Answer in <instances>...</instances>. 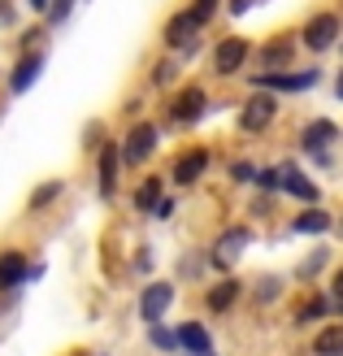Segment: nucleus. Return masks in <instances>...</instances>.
I'll return each mask as SVG.
<instances>
[{
    "label": "nucleus",
    "instance_id": "f257e3e1",
    "mask_svg": "<svg viewBox=\"0 0 343 356\" xmlns=\"http://www.w3.org/2000/svg\"><path fill=\"white\" fill-rule=\"evenodd\" d=\"M252 226L248 222H230V226H222L218 235H213V243H209V252H205V261H209V270H218L222 278L239 265V257H248V248H252Z\"/></svg>",
    "mask_w": 343,
    "mask_h": 356
},
{
    "label": "nucleus",
    "instance_id": "f03ea898",
    "mask_svg": "<svg viewBox=\"0 0 343 356\" xmlns=\"http://www.w3.org/2000/svg\"><path fill=\"white\" fill-rule=\"evenodd\" d=\"M326 79L321 65H309V70H274V74H252V92H269V96H304Z\"/></svg>",
    "mask_w": 343,
    "mask_h": 356
},
{
    "label": "nucleus",
    "instance_id": "7ed1b4c3",
    "mask_svg": "<svg viewBox=\"0 0 343 356\" xmlns=\"http://www.w3.org/2000/svg\"><path fill=\"white\" fill-rule=\"evenodd\" d=\"M118 148H122V170H143L157 156V148H161V127L148 122V118L131 122V131L118 139Z\"/></svg>",
    "mask_w": 343,
    "mask_h": 356
},
{
    "label": "nucleus",
    "instance_id": "20e7f679",
    "mask_svg": "<svg viewBox=\"0 0 343 356\" xmlns=\"http://www.w3.org/2000/svg\"><path fill=\"white\" fill-rule=\"evenodd\" d=\"M174 300H178V287L166 278H148L143 282V291L135 300V313H139V322L143 326H157V322H166L170 309H174Z\"/></svg>",
    "mask_w": 343,
    "mask_h": 356
},
{
    "label": "nucleus",
    "instance_id": "39448f33",
    "mask_svg": "<svg viewBox=\"0 0 343 356\" xmlns=\"http://www.w3.org/2000/svg\"><path fill=\"white\" fill-rule=\"evenodd\" d=\"M339 127L330 118H313V122H304L300 127V152L309 156L313 165H330V148L339 144Z\"/></svg>",
    "mask_w": 343,
    "mask_h": 356
},
{
    "label": "nucleus",
    "instance_id": "423d86ee",
    "mask_svg": "<svg viewBox=\"0 0 343 356\" xmlns=\"http://www.w3.org/2000/svg\"><path fill=\"white\" fill-rule=\"evenodd\" d=\"M209 118V92L200 83H187L178 87V96L170 100V122L174 127H200V122Z\"/></svg>",
    "mask_w": 343,
    "mask_h": 356
},
{
    "label": "nucleus",
    "instance_id": "0eeeda50",
    "mask_svg": "<svg viewBox=\"0 0 343 356\" xmlns=\"http://www.w3.org/2000/svg\"><path fill=\"white\" fill-rule=\"evenodd\" d=\"M278 118V96L269 92H248V100L239 104V131L244 135H265Z\"/></svg>",
    "mask_w": 343,
    "mask_h": 356
},
{
    "label": "nucleus",
    "instance_id": "6e6552de",
    "mask_svg": "<svg viewBox=\"0 0 343 356\" xmlns=\"http://www.w3.org/2000/svg\"><path fill=\"white\" fill-rule=\"evenodd\" d=\"M209 170H213V148L191 144V148H183V152L174 156V165H170V183H174V187H196Z\"/></svg>",
    "mask_w": 343,
    "mask_h": 356
},
{
    "label": "nucleus",
    "instance_id": "1a4fd4ad",
    "mask_svg": "<svg viewBox=\"0 0 343 356\" xmlns=\"http://www.w3.org/2000/svg\"><path fill=\"white\" fill-rule=\"evenodd\" d=\"M339 35H343V22H339V13H313L309 17V22H304L300 26V44L304 48H309V52H317V57H321V52H330L335 44H339Z\"/></svg>",
    "mask_w": 343,
    "mask_h": 356
},
{
    "label": "nucleus",
    "instance_id": "9d476101",
    "mask_svg": "<svg viewBox=\"0 0 343 356\" xmlns=\"http://www.w3.org/2000/svg\"><path fill=\"white\" fill-rule=\"evenodd\" d=\"M252 52H257V48H252L244 35H226V40H218V48H213L209 65H213V74H218V79H234L248 65Z\"/></svg>",
    "mask_w": 343,
    "mask_h": 356
},
{
    "label": "nucleus",
    "instance_id": "9b49d317",
    "mask_svg": "<svg viewBox=\"0 0 343 356\" xmlns=\"http://www.w3.org/2000/svg\"><path fill=\"white\" fill-rule=\"evenodd\" d=\"M278 178H282V195H292L300 209L321 204V187H317V178L304 174L300 161H278Z\"/></svg>",
    "mask_w": 343,
    "mask_h": 356
},
{
    "label": "nucleus",
    "instance_id": "f8f14e48",
    "mask_svg": "<svg viewBox=\"0 0 343 356\" xmlns=\"http://www.w3.org/2000/svg\"><path fill=\"white\" fill-rule=\"evenodd\" d=\"M335 317V296L330 291H309L296 305V313H292V330H309V326H326Z\"/></svg>",
    "mask_w": 343,
    "mask_h": 356
},
{
    "label": "nucleus",
    "instance_id": "ddd939ff",
    "mask_svg": "<svg viewBox=\"0 0 343 356\" xmlns=\"http://www.w3.org/2000/svg\"><path fill=\"white\" fill-rule=\"evenodd\" d=\"M31 257L22 252V248H5L0 252V296H17L31 282Z\"/></svg>",
    "mask_w": 343,
    "mask_h": 356
},
{
    "label": "nucleus",
    "instance_id": "4468645a",
    "mask_svg": "<svg viewBox=\"0 0 343 356\" xmlns=\"http://www.w3.org/2000/svg\"><path fill=\"white\" fill-rule=\"evenodd\" d=\"M118 174H122V148L113 139H104V148L96 152V187H100L104 200L118 195Z\"/></svg>",
    "mask_w": 343,
    "mask_h": 356
},
{
    "label": "nucleus",
    "instance_id": "2eb2a0df",
    "mask_svg": "<svg viewBox=\"0 0 343 356\" xmlns=\"http://www.w3.org/2000/svg\"><path fill=\"white\" fill-rule=\"evenodd\" d=\"M44 65H48V57H44V52H22V57L13 61V70H9V96H26L31 87L40 83Z\"/></svg>",
    "mask_w": 343,
    "mask_h": 356
},
{
    "label": "nucleus",
    "instance_id": "dca6fc26",
    "mask_svg": "<svg viewBox=\"0 0 343 356\" xmlns=\"http://www.w3.org/2000/svg\"><path fill=\"white\" fill-rule=\"evenodd\" d=\"M244 291H248L244 282L226 274V278H218V282H209V291H205V309H209L213 317H226V313L244 300Z\"/></svg>",
    "mask_w": 343,
    "mask_h": 356
},
{
    "label": "nucleus",
    "instance_id": "f3484780",
    "mask_svg": "<svg viewBox=\"0 0 343 356\" xmlns=\"http://www.w3.org/2000/svg\"><path fill=\"white\" fill-rule=\"evenodd\" d=\"M196 35H200V26H196L191 17H187V9H183V13H174L170 22H166L161 40H166V48L174 52V57H178V48H183V57H191V52L200 48V44H196Z\"/></svg>",
    "mask_w": 343,
    "mask_h": 356
},
{
    "label": "nucleus",
    "instance_id": "a211bd4d",
    "mask_svg": "<svg viewBox=\"0 0 343 356\" xmlns=\"http://www.w3.org/2000/svg\"><path fill=\"white\" fill-rule=\"evenodd\" d=\"M174 334H178V352H187V356L218 352V348H213V330L200 322V317H187V322H178V326H174Z\"/></svg>",
    "mask_w": 343,
    "mask_h": 356
},
{
    "label": "nucleus",
    "instance_id": "6ab92c4d",
    "mask_svg": "<svg viewBox=\"0 0 343 356\" xmlns=\"http://www.w3.org/2000/svg\"><path fill=\"white\" fill-rule=\"evenodd\" d=\"M339 218H330L321 204H309V209H300L296 218H292V235H309V239H321V235H330Z\"/></svg>",
    "mask_w": 343,
    "mask_h": 356
},
{
    "label": "nucleus",
    "instance_id": "aec40b11",
    "mask_svg": "<svg viewBox=\"0 0 343 356\" xmlns=\"http://www.w3.org/2000/svg\"><path fill=\"white\" fill-rule=\"evenodd\" d=\"M257 61H261V74H274V70H292L296 61V48L287 35H274L265 48H257Z\"/></svg>",
    "mask_w": 343,
    "mask_h": 356
},
{
    "label": "nucleus",
    "instance_id": "412c9836",
    "mask_svg": "<svg viewBox=\"0 0 343 356\" xmlns=\"http://www.w3.org/2000/svg\"><path fill=\"white\" fill-rule=\"evenodd\" d=\"M309 356H343V317H339V322H326V326H317V330H313Z\"/></svg>",
    "mask_w": 343,
    "mask_h": 356
},
{
    "label": "nucleus",
    "instance_id": "4be33fe9",
    "mask_svg": "<svg viewBox=\"0 0 343 356\" xmlns=\"http://www.w3.org/2000/svg\"><path fill=\"white\" fill-rule=\"evenodd\" d=\"M248 300L257 309L278 305V300H282V274H257V278H252V287H248Z\"/></svg>",
    "mask_w": 343,
    "mask_h": 356
},
{
    "label": "nucleus",
    "instance_id": "5701e85b",
    "mask_svg": "<svg viewBox=\"0 0 343 356\" xmlns=\"http://www.w3.org/2000/svg\"><path fill=\"white\" fill-rule=\"evenodd\" d=\"M161 200H166V183H161V178H143V183L131 191V204H135L139 213H157Z\"/></svg>",
    "mask_w": 343,
    "mask_h": 356
},
{
    "label": "nucleus",
    "instance_id": "b1692460",
    "mask_svg": "<svg viewBox=\"0 0 343 356\" xmlns=\"http://www.w3.org/2000/svg\"><path fill=\"white\" fill-rule=\"evenodd\" d=\"M61 195H65V183H61V178H48V183H40V187L26 195V213H40L48 204H57Z\"/></svg>",
    "mask_w": 343,
    "mask_h": 356
},
{
    "label": "nucleus",
    "instance_id": "393cba45",
    "mask_svg": "<svg viewBox=\"0 0 343 356\" xmlns=\"http://www.w3.org/2000/svg\"><path fill=\"white\" fill-rule=\"evenodd\" d=\"M178 74H183V57H161L157 65H152V74H148V83L157 87V92H166V87H174L178 83Z\"/></svg>",
    "mask_w": 343,
    "mask_h": 356
},
{
    "label": "nucleus",
    "instance_id": "a878e982",
    "mask_svg": "<svg viewBox=\"0 0 343 356\" xmlns=\"http://www.w3.org/2000/svg\"><path fill=\"white\" fill-rule=\"evenodd\" d=\"M143 330H148V348H152V352H161V356H178V334H174L170 322L143 326Z\"/></svg>",
    "mask_w": 343,
    "mask_h": 356
},
{
    "label": "nucleus",
    "instance_id": "bb28decb",
    "mask_svg": "<svg viewBox=\"0 0 343 356\" xmlns=\"http://www.w3.org/2000/svg\"><path fill=\"white\" fill-rule=\"evenodd\" d=\"M326 265H330V248H313V252L296 265V282H304V287H309V282L326 270Z\"/></svg>",
    "mask_w": 343,
    "mask_h": 356
},
{
    "label": "nucleus",
    "instance_id": "cd10ccee",
    "mask_svg": "<svg viewBox=\"0 0 343 356\" xmlns=\"http://www.w3.org/2000/svg\"><path fill=\"white\" fill-rule=\"evenodd\" d=\"M218 9H222V0H191V5H187V17L205 31L213 17H218Z\"/></svg>",
    "mask_w": 343,
    "mask_h": 356
},
{
    "label": "nucleus",
    "instance_id": "c85d7f7f",
    "mask_svg": "<svg viewBox=\"0 0 343 356\" xmlns=\"http://www.w3.org/2000/svg\"><path fill=\"white\" fill-rule=\"evenodd\" d=\"M252 187H257L261 195H282V178H278V165L261 170V174H257V183H252Z\"/></svg>",
    "mask_w": 343,
    "mask_h": 356
},
{
    "label": "nucleus",
    "instance_id": "c756f323",
    "mask_svg": "<svg viewBox=\"0 0 343 356\" xmlns=\"http://www.w3.org/2000/svg\"><path fill=\"white\" fill-rule=\"evenodd\" d=\"M257 165H252V161H230V183L234 187H252V183H257Z\"/></svg>",
    "mask_w": 343,
    "mask_h": 356
},
{
    "label": "nucleus",
    "instance_id": "7c9ffc66",
    "mask_svg": "<svg viewBox=\"0 0 343 356\" xmlns=\"http://www.w3.org/2000/svg\"><path fill=\"white\" fill-rule=\"evenodd\" d=\"M74 5H79V0H52V5H48V13H44V22H48V26H61Z\"/></svg>",
    "mask_w": 343,
    "mask_h": 356
},
{
    "label": "nucleus",
    "instance_id": "2f4dec72",
    "mask_svg": "<svg viewBox=\"0 0 343 356\" xmlns=\"http://www.w3.org/2000/svg\"><path fill=\"white\" fill-rule=\"evenodd\" d=\"M152 270H157L152 248H139V252H135V274H152Z\"/></svg>",
    "mask_w": 343,
    "mask_h": 356
},
{
    "label": "nucleus",
    "instance_id": "473e14b6",
    "mask_svg": "<svg viewBox=\"0 0 343 356\" xmlns=\"http://www.w3.org/2000/svg\"><path fill=\"white\" fill-rule=\"evenodd\" d=\"M100 135H104V127H100V122H96V127H87V135H83V144L100 152V148H104V144H100Z\"/></svg>",
    "mask_w": 343,
    "mask_h": 356
},
{
    "label": "nucleus",
    "instance_id": "72a5a7b5",
    "mask_svg": "<svg viewBox=\"0 0 343 356\" xmlns=\"http://www.w3.org/2000/svg\"><path fill=\"white\" fill-rule=\"evenodd\" d=\"M252 5H257V0H230L226 13H230V17H248V9H252Z\"/></svg>",
    "mask_w": 343,
    "mask_h": 356
},
{
    "label": "nucleus",
    "instance_id": "f704fd0d",
    "mask_svg": "<svg viewBox=\"0 0 343 356\" xmlns=\"http://www.w3.org/2000/svg\"><path fill=\"white\" fill-rule=\"evenodd\" d=\"M152 218H161V222H166V218H174V200H170V195L157 204V213H152Z\"/></svg>",
    "mask_w": 343,
    "mask_h": 356
},
{
    "label": "nucleus",
    "instance_id": "c9c22d12",
    "mask_svg": "<svg viewBox=\"0 0 343 356\" xmlns=\"http://www.w3.org/2000/svg\"><path fill=\"white\" fill-rule=\"evenodd\" d=\"M330 296H335V300H343V265H339V270H335V282H330Z\"/></svg>",
    "mask_w": 343,
    "mask_h": 356
},
{
    "label": "nucleus",
    "instance_id": "e433bc0d",
    "mask_svg": "<svg viewBox=\"0 0 343 356\" xmlns=\"http://www.w3.org/2000/svg\"><path fill=\"white\" fill-rule=\"evenodd\" d=\"M26 5H31L35 13H48V5H52V0H26Z\"/></svg>",
    "mask_w": 343,
    "mask_h": 356
},
{
    "label": "nucleus",
    "instance_id": "4c0bfd02",
    "mask_svg": "<svg viewBox=\"0 0 343 356\" xmlns=\"http://www.w3.org/2000/svg\"><path fill=\"white\" fill-rule=\"evenodd\" d=\"M335 100H343V70L335 74Z\"/></svg>",
    "mask_w": 343,
    "mask_h": 356
},
{
    "label": "nucleus",
    "instance_id": "58836bf2",
    "mask_svg": "<svg viewBox=\"0 0 343 356\" xmlns=\"http://www.w3.org/2000/svg\"><path fill=\"white\" fill-rule=\"evenodd\" d=\"M335 313H339V317H343V300H335Z\"/></svg>",
    "mask_w": 343,
    "mask_h": 356
},
{
    "label": "nucleus",
    "instance_id": "ea45409f",
    "mask_svg": "<svg viewBox=\"0 0 343 356\" xmlns=\"http://www.w3.org/2000/svg\"><path fill=\"white\" fill-rule=\"evenodd\" d=\"M335 230H339V235H343V218H339V222H335Z\"/></svg>",
    "mask_w": 343,
    "mask_h": 356
},
{
    "label": "nucleus",
    "instance_id": "a19ab883",
    "mask_svg": "<svg viewBox=\"0 0 343 356\" xmlns=\"http://www.w3.org/2000/svg\"><path fill=\"white\" fill-rule=\"evenodd\" d=\"M178 356H187V352H178ZM205 356H218V352H205Z\"/></svg>",
    "mask_w": 343,
    "mask_h": 356
},
{
    "label": "nucleus",
    "instance_id": "79ce46f5",
    "mask_svg": "<svg viewBox=\"0 0 343 356\" xmlns=\"http://www.w3.org/2000/svg\"><path fill=\"white\" fill-rule=\"evenodd\" d=\"M87 356H109V352H87Z\"/></svg>",
    "mask_w": 343,
    "mask_h": 356
}]
</instances>
